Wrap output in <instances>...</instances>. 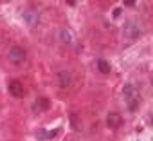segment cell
Listing matches in <instances>:
<instances>
[{"label": "cell", "instance_id": "obj_14", "mask_svg": "<svg viewBox=\"0 0 153 141\" xmlns=\"http://www.w3.org/2000/svg\"><path fill=\"white\" fill-rule=\"evenodd\" d=\"M124 6H130V8H133V6H135V2H130V0H128V2H124Z\"/></svg>", "mask_w": 153, "mask_h": 141}, {"label": "cell", "instance_id": "obj_1", "mask_svg": "<svg viewBox=\"0 0 153 141\" xmlns=\"http://www.w3.org/2000/svg\"><path fill=\"white\" fill-rule=\"evenodd\" d=\"M123 96H124V103L128 107L130 112H135L139 109V91L133 83H126L123 89Z\"/></svg>", "mask_w": 153, "mask_h": 141}, {"label": "cell", "instance_id": "obj_4", "mask_svg": "<svg viewBox=\"0 0 153 141\" xmlns=\"http://www.w3.org/2000/svg\"><path fill=\"white\" fill-rule=\"evenodd\" d=\"M7 91H9V94H11L13 98H24V94H25L24 83L18 82V80H11V82L7 83Z\"/></svg>", "mask_w": 153, "mask_h": 141}, {"label": "cell", "instance_id": "obj_5", "mask_svg": "<svg viewBox=\"0 0 153 141\" xmlns=\"http://www.w3.org/2000/svg\"><path fill=\"white\" fill-rule=\"evenodd\" d=\"M24 22L27 24V26H31V27H34V26H38L40 24V15H38V11H34V9H27V11H24Z\"/></svg>", "mask_w": 153, "mask_h": 141}, {"label": "cell", "instance_id": "obj_12", "mask_svg": "<svg viewBox=\"0 0 153 141\" xmlns=\"http://www.w3.org/2000/svg\"><path fill=\"white\" fill-rule=\"evenodd\" d=\"M70 119H72V125H74V128L78 130L79 127H78V118H76V114H72V116H70Z\"/></svg>", "mask_w": 153, "mask_h": 141}, {"label": "cell", "instance_id": "obj_3", "mask_svg": "<svg viewBox=\"0 0 153 141\" xmlns=\"http://www.w3.org/2000/svg\"><path fill=\"white\" fill-rule=\"evenodd\" d=\"M123 33H124V36H126L128 40H135V38H139V36L142 34V31L139 29V26H137L135 20H128V22L124 24Z\"/></svg>", "mask_w": 153, "mask_h": 141}, {"label": "cell", "instance_id": "obj_6", "mask_svg": "<svg viewBox=\"0 0 153 141\" xmlns=\"http://www.w3.org/2000/svg\"><path fill=\"white\" fill-rule=\"evenodd\" d=\"M58 83L63 89H70L72 83H74V78H72V74L68 73V70H59L58 73Z\"/></svg>", "mask_w": 153, "mask_h": 141}, {"label": "cell", "instance_id": "obj_9", "mask_svg": "<svg viewBox=\"0 0 153 141\" xmlns=\"http://www.w3.org/2000/svg\"><path fill=\"white\" fill-rule=\"evenodd\" d=\"M97 69H99V73H103V74H110V70H112L110 63L106 60H103V58L97 60Z\"/></svg>", "mask_w": 153, "mask_h": 141}, {"label": "cell", "instance_id": "obj_8", "mask_svg": "<svg viewBox=\"0 0 153 141\" xmlns=\"http://www.w3.org/2000/svg\"><path fill=\"white\" fill-rule=\"evenodd\" d=\"M59 40H61L63 45H70L72 44V33L68 29H61L59 31Z\"/></svg>", "mask_w": 153, "mask_h": 141}, {"label": "cell", "instance_id": "obj_10", "mask_svg": "<svg viewBox=\"0 0 153 141\" xmlns=\"http://www.w3.org/2000/svg\"><path fill=\"white\" fill-rule=\"evenodd\" d=\"M51 107V101H49V98H38V101L34 103V109L40 112V110H47Z\"/></svg>", "mask_w": 153, "mask_h": 141}, {"label": "cell", "instance_id": "obj_2", "mask_svg": "<svg viewBox=\"0 0 153 141\" xmlns=\"http://www.w3.org/2000/svg\"><path fill=\"white\" fill-rule=\"evenodd\" d=\"M7 56H9V60H11L13 63L20 65V63H24V62L27 60V51H25L24 47H20V45H13V47L9 49V52H7Z\"/></svg>", "mask_w": 153, "mask_h": 141}, {"label": "cell", "instance_id": "obj_13", "mask_svg": "<svg viewBox=\"0 0 153 141\" xmlns=\"http://www.w3.org/2000/svg\"><path fill=\"white\" fill-rule=\"evenodd\" d=\"M119 15H121V9H119V8H117V9H114V16H119Z\"/></svg>", "mask_w": 153, "mask_h": 141}, {"label": "cell", "instance_id": "obj_7", "mask_svg": "<svg viewBox=\"0 0 153 141\" xmlns=\"http://www.w3.org/2000/svg\"><path fill=\"white\" fill-rule=\"evenodd\" d=\"M106 125H108L110 128H119V127L123 125V116L117 114V112H110L108 118H106Z\"/></svg>", "mask_w": 153, "mask_h": 141}, {"label": "cell", "instance_id": "obj_11", "mask_svg": "<svg viewBox=\"0 0 153 141\" xmlns=\"http://www.w3.org/2000/svg\"><path fill=\"white\" fill-rule=\"evenodd\" d=\"M36 136H38L40 139H52V137L58 136V130H38Z\"/></svg>", "mask_w": 153, "mask_h": 141}]
</instances>
